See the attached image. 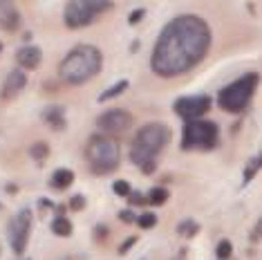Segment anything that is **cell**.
<instances>
[{
    "instance_id": "obj_7",
    "label": "cell",
    "mask_w": 262,
    "mask_h": 260,
    "mask_svg": "<svg viewBox=\"0 0 262 260\" xmlns=\"http://www.w3.org/2000/svg\"><path fill=\"white\" fill-rule=\"evenodd\" d=\"M115 7V3L108 0H72L65 5L63 9V20L68 29H83L88 25H92L101 14L110 11Z\"/></svg>"
},
{
    "instance_id": "obj_34",
    "label": "cell",
    "mask_w": 262,
    "mask_h": 260,
    "mask_svg": "<svg viewBox=\"0 0 262 260\" xmlns=\"http://www.w3.org/2000/svg\"><path fill=\"white\" fill-rule=\"evenodd\" d=\"M139 50V40H133V43H130V52H137Z\"/></svg>"
},
{
    "instance_id": "obj_17",
    "label": "cell",
    "mask_w": 262,
    "mask_h": 260,
    "mask_svg": "<svg viewBox=\"0 0 262 260\" xmlns=\"http://www.w3.org/2000/svg\"><path fill=\"white\" fill-rule=\"evenodd\" d=\"M50 155H52V148H50V144L47 141H34L32 146H29V157L34 159L36 164H45L47 159H50Z\"/></svg>"
},
{
    "instance_id": "obj_29",
    "label": "cell",
    "mask_w": 262,
    "mask_h": 260,
    "mask_svg": "<svg viewBox=\"0 0 262 260\" xmlns=\"http://www.w3.org/2000/svg\"><path fill=\"white\" fill-rule=\"evenodd\" d=\"M119 220L121 222H126V224H137V215H135V211L133 209H123L121 213H119Z\"/></svg>"
},
{
    "instance_id": "obj_5",
    "label": "cell",
    "mask_w": 262,
    "mask_h": 260,
    "mask_svg": "<svg viewBox=\"0 0 262 260\" xmlns=\"http://www.w3.org/2000/svg\"><path fill=\"white\" fill-rule=\"evenodd\" d=\"M85 159L92 175H110L121 164V148H119L115 137L92 135L85 146Z\"/></svg>"
},
{
    "instance_id": "obj_22",
    "label": "cell",
    "mask_w": 262,
    "mask_h": 260,
    "mask_svg": "<svg viewBox=\"0 0 262 260\" xmlns=\"http://www.w3.org/2000/svg\"><path fill=\"white\" fill-rule=\"evenodd\" d=\"M137 227L148 231V229H155L157 227V215L152 213V211H144L141 215H137Z\"/></svg>"
},
{
    "instance_id": "obj_20",
    "label": "cell",
    "mask_w": 262,
    "mask_h": 260,
    "mask_svg": "<svg viewBox=\"0 0 262 260\" xmlns=\"http://www.w3.org/2000/svg\"><path fill=\"white\" fill-rule=\"evenodd\" d=\"M198 233H200V222L193 220V218H186V220H182L180 224H177V235H180V238L190 240Z\"/></svg>"
},
{
    "instance_id": "obj_25",
    "label": "cell",
    "mask_w": 262,
    "mask_h": 260,
    "mask_svg": "<svg viewBox=\"0 0 262 260\" xmlns=\"http://www.w3.org/2000/svg\"><path fill=\"white\" fill-rule=\"evenodd\" d=\"M126 200H128L130 209H137V206H148V198H146L144 193H139V191H133Z\"/></svg>"
},
{
    "instance_id": "obj_21",
    "label": "cell",
    "mask_w": 262,
    "mask_h": 260,
    "mask_svg": "<svg viewBox=\"0 0 262 260\" xmlns=\"http://www.w3.org/2000/svg\"><path fill=\"white\" fill-rule=\"evenodd\" d=\"M146 198H148V206H162V204L168 202L170 191L168 188H164V186H155V188H150V191L146 193Z\"/></svg>"
},
{
    "instance_id": "obj_23",
    "label": "cell",
    "mask_w": 262,
    "mask_h": 260,
    "mask_svg": "<svg viewBox=\"0 0 262 260\" xmlns=\"http://www.w3.org/2000/svg\"><path fill=\"white\" fill-rule=\"evenodd\" d=\"M231 253H233V242L231 240H220L217 242V247H215V256L220 258V260H229L231 258Z\"/></svg>"
},
{
    "instance_id": "obj_27",
    "label": "cell",
    "mask_w": 262,
    "mask_h": 260,
    "mask_svg": "<svg viewBox=\"0 0 262 260\" xmlns=\"http://www.w3.org/2000/svg\"><path fill=\"white\" fill-rule=\"evenodd\" d=\"M137 242H139V235H130V238H126V240H123V245L119 247V256H126V253L133 249Z\"/></svg>"
},
{
    "instance_id": "obj_31",
    "label": "cell",
    "mask_w": 262,
    "mask_h": 260,
    "mask_svg": "<svg viewBox=\"0 0 262 260\" xmlns=\"http://www.w3.org/2000/svg\"><path fill=\"white\" fill-rule=\"evenodd\" d=\"M38 206H40V211H50V209L54 211L56 204L52 202V200H47V198H40V200H38Z\"/></svg>"
},
{
    "instance_id": "obj_30",
    "label": "cell",
    "mask_w": 262,
    "mask_h": 260,
    "mask_svg": "<svg viewBox=\"0 0 262 260\" xmlns=\"http://www.w3.org/2000/svg\"><path fill=\"white\" fill-rule=\"evenodd\" d=\"M144 16H146V9H144V7L135 9V11H133V14H130V16H128V25H137V23H139L141 18H144Z\"/></svg>"
},
{
    "instance_id": "obj_1",
    "label": "cell",
    "mask_w": 262,
    "mask_h": 260,
    "mask_svg": "<svg viewBox=\"0 0 262 260\" xmlns=\"http://www.w3.org/2000/svg\"><path fill=\"white\" fill-rule=\"evenodd\" d=\"M213 34L204 18L195 14L175 16L164 25L150 56L152 72L162 79H175L190 72L211 52Z\"/></svg>"
},
{
    "instance_id": "obj_18",
    "label": "cell",
    "mask_w": 262,
    "mask_h": 260,
    "mask_svg": "<svg viewBox=\"0 0 262 260\" xmlns=\"http://www.w3.org/2000/svg\"><path fill=\"white\" fill-rule=\"evenodd\" d=\"M128 85H130V81H128V79H121V81H117L115 85H110L108 90H103V92L99 94V101H101V103H105V101H112V99L121 97V94L128 90Z\"/></svg>"
},
{
    "instance_id": "obj_2",
    "label": "cell",
    "mask_w": 262,
    "mask_h": 260,
    "mask_svg": "<svg viewBox=\"0 0 262 260\" xmlns=\"http://www.w3.org/2000/svg\"><path fill=\"white\" fill-rule=\"evenodd\" d=\"M170 141V128L164 123H146L137 130L133 144H130V162L144 175H152L157 170V155Z\"/></svg>"
},
{
    "instance_id": "obj_12",
    "label": "cell",
    "mask_w": 262,
    "mask_h": 260,
    "mask_svg": "<svg viewBox=\"0 0 262 260\" xmlns=\"http://www.w3.org/2000/svg\"><path fill=\"white\" fill-rule=\"evenodd\" d=\"M20 27V11L9 0H0V32L16 34Z\"/></svg>"
},
{
    "instance_id": "obj_24",
    "label": "cell",
    "mask_w": 262,
    "mask_h": 260,
    "mask_svg": "<svg viewBox=\"0 0 262 260\" xmlns=\"http://www.w3.org/2000/svg\"><path fill=\"white\" fill-rule=\"evenodd\" d=\"M68 209L70 211H85L88 209V200H85V195H81V193H76V195H72L70 198V202H68Z\"/></svg>"
},
{
    "instance_id": "obj_10",
    "label": "cell",
    "mask_w": 262,
    "mask_h": 260,
    "mask_svg": "<svg viewBox=\"0 0 262 260\" xmlns=\"http://www.w3.org/2000/svg\"><path fill=\"white\" fill-rule=\"evenodd\" d=\"M211 97L206 94H190V97H180L172 105V112H175L180 119L184 121H193L204 117L208 110H211Z\"/></svg>"
},
{
    "instance_id": "obj_26",
    "label": "cell",
    "mask_w": 262,
    "mask_h": 260,
    "mask_svg": "<svg viewBox=\"0 0 262 260\" xmlns=\"http://www.w3.org/2000/svg\"><path fill=\"white\" fill-rule=\"evenodd\" d=\"M112 191H115L119 198H128V195L133 193V186H130L126 180H115V184H112Z\"/></svg>"
},
{
    "instance_id": "obj_33",
    "label": "cell",
    "mask_w": 262,
    "mask_h": 260,
    "mask_svg": "<svg viewBox=\"0 0 262 260\" xmlns=\"http://www.w3.org/2000/svg\"><path fill=\"white\" fill-rule=\"evenodd\" d=\"M255 235H258V238H262V218L258 220V224H255Z\"/></svg>"
},
{
    "instance_id": "obj_6",
    "label": "cell",
    "mask_w": 262,
    "mask_h": 260,
    "mask_svg": "<svg viewBox=\"0 0 262 260\" xmlns=\"http://www.w3.org/2000/svg\"><path fill=\"white\" fill-rule=\"evenodd\" d=\"M220 141V128L215 121L193 119L182 126V150H213Z\"/></svg>"
},
{
    "instance_id": "obj_9",
    "label": "cell",
    "mask_w": 262,
    "mask_h": 260,
    "mask_svg": "<svg viewBox=\"0 0 262 260\" xmlns=\"http://www.w3.org/2000/svg\"><path fill=\"white\" fill-rule=\"evenodd\" d=\"M133 121L135 119L128 110L112 108V110H105L103 115L97 117V128L103 135H108V137H119V135L128 133L130 126H133Z\"/></svg>"
},
{
    "instance_id": "obj_13",
    "label": "cell",
    "mask_w": 262,
    "mask_h": 260,
    "mask_svg": "<svg viewBox=\"0 0 262 260\" xmlns=\"http://www.w3.org/2000/svg\"><path fill=\"white\" fill-rule=\"evenodd\" d=\"M40 119H43L47 126H50L54 133H63L68 128V119H65V108L61 103H52L40 112Z\"/></svg>"
},
{
    "instance_id": "obj_36",
    "label": "cell",
    "mask_w": 262,
    "mask_h": 260,
    "mask_svg": "<svg viewBox=\"0 0 262 260\" xmlns=\"http://www.w3.org/2000/svg\"><path fill=\"white\" fill-rule=\"evenodd\" d=\"M0 256H3V245H0Z\"/></svg>"
},
{
    "instance_id": "obj_16",
    "label": "cell",
    "mask_w": 262,
    "mask_h": 260,
    "mask_svg": "<svg viewBox=\"0 0 262 260\" xmlns=\"http://www.w3.org/2000/svg\"><path fill=\"white\" fill-rule=\"evenodd\" d=\"M50 229L54 235H58V238H70V235L74 233V224L68 215H56L54 220H52Z\"/></svg>"
},
{
    "instance_id": "obj_35",
    "label": "cell",
    "mask_w": 262,
    "mask_h": 260,
    "mask_svg": "<svg viewBox=\"0 0 262 260\" xmlns=\"http://www.w3.org/2000/svg\"><path fill=\"white\" fill-rule=\"evenodd\" d=\"M172 260H186V249H182V251H180V256L172 258Z\"/></svg>"
},
{
    "instance_id": "obj_4",
    "label": "cell",
    "mask_w": 262,
    "mask_h": 260,
    "mask_svg": "<svg viewBox=\"0 0 262 260\" xmlns=\"http://www.w3.org/2000/svg\"><path fill=\"white\" fill-rule=\"evenodd\" d=\"M260 85V74L258 72H247L240 79L231 81L217 92V105L220 110L229 112V115H242L244 110L251 105L253 94Z\"/></svg>"
},
{
    "instance_id": "obj_8",
    "label": "cell",
    "mask_w": 262,
    "mask_h": 260,
    "mask_svg": "<svg viewBox=\"0 0 262 260\" xmlns=\"http://www.w3.org/2000/svg\"><path fill=\"white\" fill-rule=\"evenodd\" d=\"M32 227H34V215L29 209H20L18 213L9 220L7 240H9V247H11V251H14V256H23V253H25L29 235H32Z\"/></svg>"
},
{
    "instance_id": "obj_19",
    "label": "cell",
    "mask_w": 262,
    "mask_h": 260,
    "mask_svg": "<svg viewBox=\"0 0 262 260\" xmlns=\"http://www.w3.org/2000/svg\"><path fill=\"white\" fill-rule=\"evenodd\" d=\"M260 170H262V153H258V155H253V157L247 162V166H244V175H242V184L247 186L249 182H251L253 177L260 173Z\"/></svg>"
},
{
    "instance_id": "obj_38",
    "label": "cell",
    "mask_w": 262,
    "mask_h": 260,
    "mask_svg": "<svg viewBox=\"0 0 262 260\" xmlns=\"http://www.w3.org/2000/svg\"><path fill=\"white\" fill-rule=\"evenodd\" d=\"M63 260H72V258H63Z\"/></svg>"
},
{
    "instance_id": "obj_37",
    "label": "cell",
    "mask_w": 262,
    "mask_h": 260,
    "mask_svg": "<svg viewBox=\"0 0 262 260\" xmlns=\"http://www.w3.org/2000/svg\"><path fill=\"white\" fill-rule=\"evenodd\" d=\"M0 52H3V43H0Z\"/></svg>"
},
{
    "instance_id": "obj_14",
    "label": "cell",
    "mask_w": 262,
    "mask_h": 260,
    "mask_svg": "<svg viewBox=\"0 0 262 260\" xmlns=\"http://www.w3.org/2000/svg\"><path fill=\"white\" fill-rule=\"evenodd\" d=\"M40 61H43V52H40L36 45H23L20 50L16 52L18 70H36Z\"/></svg>"
},
{
    "instance_id": "obj_3",
    "label": "cell",
    "mask_w": 262,
    "mask_h": 260,
    "mask_svg": "<svg viewBox=\"0 0 262 260\" xmlns=\"http://www.w3.org/2000/svg\"><path fill=\"white\" fill-rule=\"evenodd\" d=\"M103 70V52L94 45H74L58 63V79L68 85H83Z\"/></svg>"
},
{
    "instance_id": "obj_11",
    "label": "cell",
    "mask_w": 262,
    "mask_h": 260,
    "mask_svg": "<svg viewBox=\"0 0 262 260\" xmlns=\"http://www.w3.org/2000/svg\"><path fill=\"white\" fill-rule=\"evenodd\" d=\"M27 85V74L23 70H11V72L5 76V83L0 88V99L3 101H14L18 94L25 90Z\"/></svg>"
},
{
    "instance_id": "obj_32",
    "label": "cell",
    "mask_w": 262,
    "mask_h": 260,
    "mask_svg": "<svg viewBox=\"0 0 262 260\" xmlns=\"http://www.w3.org/2000/svg\"><path fill=\"white\" fill-rule=\"evenodd\" d=\"M5 191H7L9 195H16V193H18V186H16V184H7V186H5Z\"/></svg>"
},
{
    "instance_id": "obj_28",
    "label": "cell",
    "mask_w": 262,
    "mask_h": 260,
    "mask_svg": "<svg viewBox=\"0 0 262 260\" xmlns=\"http://www.w3.org/2000/svg\"><path fill=\"white\" fill-rule=\"evenodd\" d=\"M105 235H108V227H105V224H97V227L92 229V238L97 242H103Z\"/></svg>"
},
{
    "instance_id": "obj_15",
    "label": "cell",
    "mask_w": 262,
    "mask_h": 260,
    "mask_svg": "<svg viewBox=\"0 0 262 260\" xmlns=\"http://www.w3.org/2000/svg\"><path fill=\"white\" fill-rule=\"evenodd\" d=\"M74 184V170L72 168H56L50 177V186L54 191H65Z\"/></svg>"
}]
</instances>
